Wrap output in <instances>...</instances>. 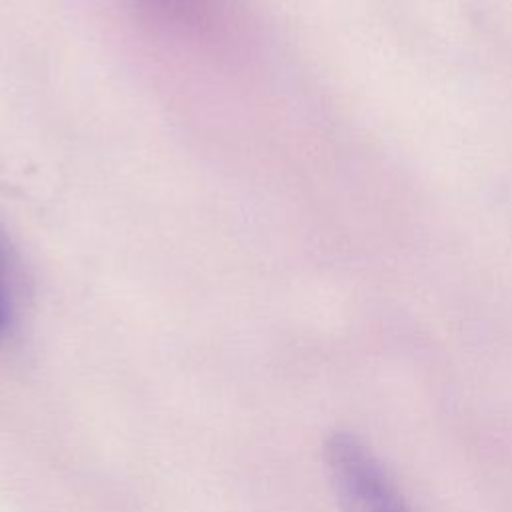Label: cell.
<instances>
[{
  "instance_id": "6da1fadb",
  "label": "cell",
  "mask_w": 512,
  "mask_h": 512,
  "mask_svg": "<svg viewBox=\"0 0 512 512\" xmlns=\"http://www.w3.org/2000/svg\"><path fill=\"white\" fill-rule=\"evenodd\" d=\"M324 470L340 512H412L372 448L356 434L326 436Z\"/></svg>"
},
{
  "instance_id": "7a4b0ae2",
  "label": "cell",
  "mask_w": 512,
  "mask_h": 512,
  "mask_svg": "<svg viewBox=\"0 0 512 512\" xmlns=\"http://www.w3.org/2000/svg\"><path fill=\"white\" fill-rule=\"evenodd\" d=\"M8 324V302H6V292H4V282L0 276V336L4 334Z\"/></svg>"
},
{
  "instance_id": "3957f363",
  "label": "cell",
  "mask_w": 512,
  "mask_h": 512,
  "mask_svg": "<svg viewBox=\"0 0 512 512\" xmlns=\"http://www.w3.org/2000/svg\"><path fill=\"white\" fill-rule=\"evenodd\" d=\"M162 6H166V10H176V12H184L186 8H194L196 6V0H154Z\"/></svg>"
}]
</instances>
